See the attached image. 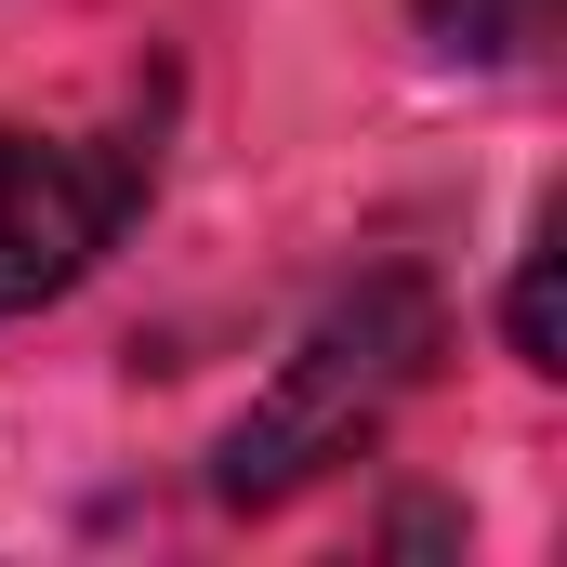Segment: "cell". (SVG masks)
Here are the masks:
<instances>
[{"mask_svg":"<svg viewBox=\"0 0 567 567\" xmlns=\"http://www.w3.org/2000/svg\"><path fill=\"white\" fill-rule=\"evenodd\" d=\"M435 343H449V317H435V290L410 278V265L330 290V303L303 317V343L278 357V383L225 423V449H212V502L265 515V502H290V488H317L330 462H357L370 435L423 396Z\"/></svg>","mask_w":567,"mask_h":567,"instance_id":"cell-1","label":"cell"},{"mask_svg":"<svg viewBox=\"0 0 567 567\" xmlns=\"http://www.w3.org/2000/svg\"><path fill=\"white\" fill-rule=\"evenodd\" d=\"M158 185L145 133H0V317L80 290Z\"/></svg>","mask_w":567,"mask_h":567,"instance_id":"cell-2","label":"cell"},{"mask_svg":"<svg viewBox=\"0 0 567 567\" xmlns=\"http://www.w3.org/2000/svg\"><path fill=\"white\" fill-rule=\"evenodd\" d=\"M423 40L449 66H528L555 40V0H423Z\"/></svg>","mask_w":567,"mask_h":567,"instance_id":"cell-3","label":"cell"},{"mask_svg":"<svg viewBox=\"0 0 567 567\" xmlns=\"http://www.w3.org/2000/svg\"><path fill=\"white\" fill-rule=\"evenodd\" d=\"M515 357L528 370H567V343H555V212L528 225V265H515Z\"/></svg>","mask_w":567,"mask_h":567,"instance_id":"cell-4","label":"cell"}]
</instances>
